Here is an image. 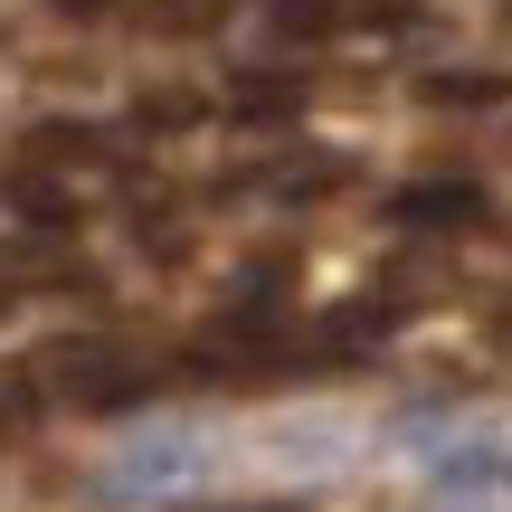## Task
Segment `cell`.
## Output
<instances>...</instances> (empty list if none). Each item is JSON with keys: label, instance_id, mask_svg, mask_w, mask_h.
Instances as JSON below:
<instances>
[{"label": "cell", "instance_id": "3", "mask_svg": "<svg viewBox=\"0 0 512 512\" xmlns=\"http://www.w3.org/2000/svg\"><path fill=\"white\" fill-rule=\"evenodd\" d=\"M228 10H238V0H143V19H152V29H171V38H200V29H219Z\"/></svg>", "mask_w": 512, "mask_h": 512}, {"label": "cell", "instance_id": "2", "mask_svg": "<svg viewBox=\"0 0 512 512\" xmlns=\"http://www.w3.org/2000/svg\"><path fill=\"white\" fill-rule=\"evenodd\" d=\"M275 38L285 48H323V38L342 29H389V19H408V0H266Z\"/></svg>", "mask_w": 512, "mask_h": 512}, {"label": "cell", "instance_id": "1", "mask_svg": "<svg viewBox=\"0 0 512 512\" xmlns=\"http://www.w3.org/2000/svg\"><path fill=\"white\" fill-rule=\"evenodd\" d=\"M494 219V200H484V181H408L399 200H389V228H408V238H465V228Z\"/></svg>", "mask_w": 512, "mask_h": 512}, {"label": "cell", "instance_id": "5", "mask_svg": "<svg viewBox=\"0 0 512 512\" xmlns=\"http://www.w3.org/2000/svg\"><path fill=\"white\" fill-rule=\"evenodd\" d=\"M294 105H304V86H266V76L238 86V114H294Z\"/></svg>", "mask_w": 512, "mask_h": 512}, {"label": "cell", "instance_id": "4", "mask_svg": "<svg viewBox=\"0 0 512 512\" xmlns=\"http://www.w3.org/2000/svg\"><path fill=\"white\" fill-rule=\"evenodd\" d=\"M418 95L427 105H503L512 76H418Z\"/></svg>", "mask_w": 512, "mask_h": 512}, {"label": "cell", "instance_id": "6", "mask_svg": "<svg viewBox=\"0 0 512 512\" xmlns=\"http://www.w3.org/2000/svg\"><path fill=\"white\" fill-rule=\"evenodd\" d=\"M228 512H304V503H228Z\"/></svg>", "mask_w": 512, "mask_h": 512}]
</instances>
